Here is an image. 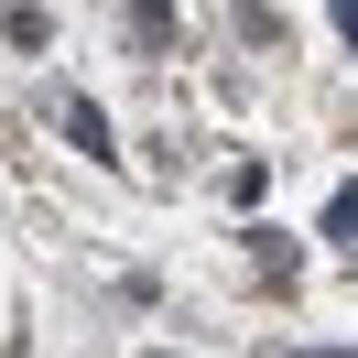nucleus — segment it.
I'll list each match as a JSON object with an SVG mask.
<instances>
[{
	"label": "nucleus",
	"instance_id": "7ed1b4c3",
	"mask_svg": "<svg viewBox=\"0 0 358 358\" xmlns=\"http://www.w3.org/2000/svg\"><path fill=\"white\" fill-rule=\"evenodd\" d=\"M326 11H336V33H348V44H358V0H326Z\"/></svg>",
	"mask_w": 358,
	"mask_h": 358
},
{
	"label": "nucleus",
	"instance_id": "f257e3e1",
	"mask_svg": "<svg viewBox=\"0 0 358 358\" xmlns=\"http://www.w3.org/2000/svg\"><path fill=\"white\" fill-rule=\"evenodd\" d=\"M55 120H66V141H76V152H98V163H109V120H98L87 98H55Z\"/></svg>",
	"mask_w": 358,
	"mask_h": 358
},
{
	"label": "nucleus",
	"instance_id": "f03ea898",
	"mask_svg": "<svg viewBox=\"0 0 358 358\" xmlns=\"http://www.w3.org/2000/svg\"><path fill=\"white\" fill-rule=\"evenodd\" d=\"M326 239H348V250H358V185H336V196H326Z\"/></svg>",
	"mask_w": 358,
	"mask_h": 358
}]
</instances>
